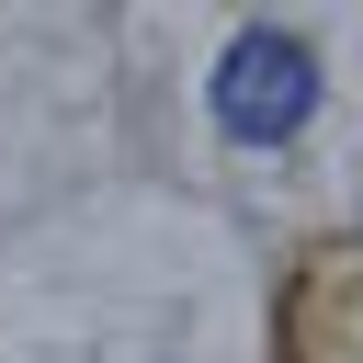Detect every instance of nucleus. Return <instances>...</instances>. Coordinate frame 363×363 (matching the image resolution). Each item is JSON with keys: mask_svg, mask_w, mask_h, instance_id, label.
<instances>
[{"mask_svg": "<svg viewBox=\"0 0 363 363\" xmlns=\"http://www.w3.org/2000/svg\"><path fill=\"white\" fill-rule=\"evenodd\" d=\"M306 113H318V57H306V34L250 23V34L216 57V125H227L238 147H284Z\"/></svg>", "mask_w": 363, "mask_h": 363, "instance_id": "f257e3e1", "label": "nucleus"}]
</instances>
